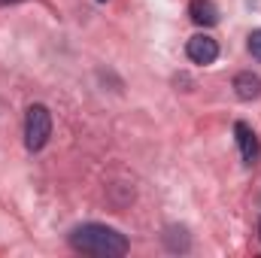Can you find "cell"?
I'll return each mask as SVG.
<instances>
[{
	"label": "cell",
	"mask_w": 261,
	"mask_h": 258,
	"mask_svg": "<svg viewBox=\"0 0 261 258\" xmlns=\"http://www.w3.org/2000/svg\"><path fill=\"white\" fill-rule=\"evenodd\" d=\"M70 246L82 255H94V258H122L128 255L130 243L128 237L110 225L100 222H85L79 228L70 231Z\"/></svg>",
	"instance_id": "cell-1"
},
{
	"label": "cell",
	"mask_w": 261,
	"mask_h": 258,
	"mask_svg": "<svg viewBox=\"0 0 261 258\" xmlns=\"http://www.w3.org/2000/svg\"><path fill=\"white\" fill-rule=\"evenodd\" d=\"M52 137V113L43 104H31L24 113V146L31 152H40Z\"/></svg>",
	"instance_id": "cell-2"
},
{
	"label": "cell",
	"mask_w": 261,
	"mask_h": 258,
	"mask_svg": "<svg viewBox=\"0 0 261 258\" xmlns=\"http://www.w3.org/2000/svg\"><path fill=\"white\" fill-rule=\"evenodd\" d=\"M186 55H189V61L206 67L219 58V43H216L210 34H195V37L186 43Z\"/></svg>",
	"instance_id": "cell-3"
},
{
	"label": "cell",
	"mask_w": 261,
	"mask_h": 258,
	"mask_svg": "<svg viewBox=\"0 0 261 258\" xmlns=\"http://www.w3.org/2000/svg\"><path fill=\"white\" fill-rule=\"evenodd\" d=\"M234 137H237V146H240L243 164L252 167V164L258 161V155H261V143H258V137H255V131L249 128L246 122H237V125H234Z\"/></svg>",
	"instance_id": "cell-4"
},
{
	"label": "cell",
	"mask_w": 261,
	"mask_h": 258,
	"mask_svg": "<svg viewBox=\"0 0 261 258\" xmlns=\"http://www.w3.org/2000/svg\"><path fill=\"white\" fill-rule=\"evenodd\" d=\"M234 94L240 97V100H255V97H261V76L258 73H252V70H243V73H237L234 76Z\"/></svg>",
	"instance_id": "cell-5"
},
{
	"label": "cell",
	"mask_w": 261,
	"mask_h": 258,
	"mask_svg": "<svg viewBox=\"0 0 261 258\" xmlns=\"http://www.w3.org/2000/svg\"><path fill=\"white\" fill-rule=\"evenodd\" d=\"M189 18L197 28H213V24H219V6L213 0H192L189 3Z\"/></svg>",
	"instance_id": "cell-6"
},
{
	"label": "cell",
	"mask_w": 261,
	"mask_h": 258,
	"mask_svg": "<svg viewBox=\"0 0 261 258\" xmlns=\"http://www.w3.org/2000/svg\"><path fill=\"white\" fill-rule=\"evenodd\" d=\"M164 243H167L170 252H189V246H192L189 231H186V228H176V225H170V228L164 231Z\"/></svg>",
	"instance_id": "cell-7"
},
{
	"label": "cell",
	"mask_w": 261,
	"mask_h": 258,
	"mask_svg": "<svg viewBox=\"0 0 261 258\" xmlns=\"http://www.w3.org/2000/svg\"><path fill=\"white\" fill-rule=\"evenodd\" d=\"M246 46H249L252 58H258V61H261V28H255V31L249 34V43H246Z\"/></svg>",
	"instance_id": "cell-8"
},
{
	"label": "cell",
	"mask_w": 261,
	"mask_h": 258,
	"mask_svg": "<svg viewBox=\"0 0 261 258\" xmlns=\"http://www.w3.org/2000/svg\"><path fill=\"white\" fill-rule=\"evenodd\" d=\"M6 3H18V0H0V6H6Z\"/></svg>",
	"instance_id": "cell-9"
},
{
	"label": "cell",
	"mask_w": 261,
	"mask_h": 258,
	"mask_svg": "<svg viewBox=\"0 0 261 258\" xmlns=\"http://www.w3.org/2000/svg\"><path fill=\"white\" fill-rule=\"evenodd\" d=\"M258 237H261V219H258Z\"/></svg>",
	"instance_id": "cell-10"
},
{
	"label": "cell",
	"mask_w": 261,
	"mask_h": 258,
	"mask_svg": "<svg viewBox=\"0 0 261 258\" xmlns=\"http://www.w3.org/2000/svg\"><path fill=\"white\" fill-rule=\"evenodd\" d=\"M97 3H107V0H97Z\"/></svg>",
	"instance_id": "cell-11"
}]
</instances>
